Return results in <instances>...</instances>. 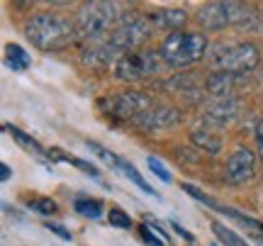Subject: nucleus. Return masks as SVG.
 Returning a JSON list of instances; mask_svg holds the SVG:
<instances>
[{
  "instance_id": "1",
  "label": "nucleus",
  "mask_w": 263,
  "mask_h": 246,
  "mask_svg": "<svg viewBox=\"0 0 263 246\" xmlns=\"http://www.w3.org/2000/svg\"><path fill=\"white\" fill-rule=\"evenodd\" d=\"M25 34L42 51H59V49H66L73 42L76 27L59 15L42 12V15H34L25 25Z\"/></svg>"
},
{
  "instance_id": "2",
  "label": "nucleus",
  "mask_w": 263,
  "mask_h": 246,
  "mask_svg": "<svg viewBox=\"0 0 263 246\" xmlns=\"http://www.w3.org/2000/svg\"><path fill=\"white\" fill-rule=\"evenodd\" d=\"M210 42L202 32H173L161 42L159 54L163 64L171 68H185L207 56Z\"/></svg>"
},
{
  "instance_id": "3",
  "label": "nucleus",
  "mask_w": 263,
  "mask_h": 246,
  "mask_svg": "<svg viewBox=\"0 0 263 246\" xmlns=\"http://www.w3.org/2000/svg\"><path fill=\"white\" fill-rule=\"evenodd\" d=\"M207 59L210 64L217 68V71H229V73H249L258 66V49L254 44H246V42H239V44H210L207 49Z\"/></svg>"
},
{
  "instance_id": "4",
  "label": "nucleus",
  "mask_w": 263,
  "mask_h": 246,
  "mask_svg": "<svg viewBox=\"0 0 263 246\" xmlns=\"http://www.w3.org/2000/svg\"><path fill=\"white\" fill-rule=\"evenodd\" d=\"M117 20H120V12H117L115 3H88L78 10L76 32H78V37L98 44L115 27Z\"/></svg>"
},
{
  "instance_id": "5",
  "label": "nucleus",
  "mask_w": 263,
  "mask_h": 246,
  "mask_svg": "<svg viewBox=\"0 0 263 246\" xmlns=\"http://www.w3.org/2000/svg\"><path fill=\"white\" fill-rule=\"evenodd\" d=\"M163 66V59L159 51H132L120 56L115 64V76L120 81H144V78L159 73Z\"/></svg>"
},
{
  "instance_id": "6",
  "label": "nucleus",
  "mask_w": 263,
  "mask_h": 246,
  "mask_svg": "<svg viewBox=\"0 0 263 246\" xmlns=\"http://www.w3.org/2000/svg\"><path fill=\"white\" fill-rule=\"evenodd\" d=\"M151 34V25L146 17H122V25L110 34V44H112L120 54H132L134 49H139Z\"/></svg>"
},
{
  "instance_id": "7",
  "label": "nucleus",
  "mask_w": 263,
  "mask_h": 246,
  "mask_svg": "<svg viewBox=\"0 0 263 246\" xmlns=\"http://www.w3.org/2000/svg\"><path fill=\"white\" fill-rule=\"evenodd\" d=\"M103 107H107V112L115 115L117 120H137L146 110H151V98L139 90H124V93L105 100Z\"/></svg>"
},
{
  "instance_id": "8",
  "label": "nucleus",
  "mask_w": 263,
  "mask_h": 246,
  "mask_svg": "<svg viewBox=\"0 0 263 246\" xmlns=\"http://www.w3.org/2000/svg\"><path fill=\"white\" fill-rule=\"evenodd\" d=\"M256 176V154L246 146H239L224 166V178L232 185H244Z\"/></svg>"
},
{
  "instance_id": "9",
  "label": "nucleus",
  "mask_w": 263,
  "mask_h": 246,
  "mask_svg": "<svg viewBox=\"0 0 263 246\" xmlns=\"http://www.w3.org/2000/svg\"><path fill=\"white\" fill-rule=\"evenodd\" d=\"M134 124L139 127L141 132H159V129H173L176 124H180V112L176 107H151L146 112L137 117Z\"/></svg>"
},
{
  "instance_id": "10",
  "label": "nucleus",
  "mask_w": 263,
  "mask_h": 246,
  "mask_svg": "<svg viewBox=\"0 0 263 246\" xmlns=\"http://www.w3.org/2000/svg\"><path fill=\"white\" fill-rule=\"evenodd\" d=\"M197 25L207 32H217L232 25V3H207L197 12Z\"/></svg>"
},
{
  "instance_id": "11",
  "label": "nucleus",
  "mask_w": 263,
  "mask_h": 246,
  "mask_svg": "<svg viewBox=\"0 0 263 246\" xmlns=\"http://www.w3.org/2000/svg\"><path fill=\"white\" fill-rule=\"evenodd\" d=\"M120 56H122V54H120L110 42H98V44H90V47L83 49L81 61L90 68H107L110 64H117Z\"/></svg>"
},
{
  "instance_id": "12",
  "label": "nucleus",
  "mask_w": 263,
  "mask_h": 246,
  "mask_svg": "<svg viewBox=\"0 0 263 246\" xmlns=\"http://www.w3.org/2000/svg\"><path fill=\"white\" fill-rule=\"evenodd\" d=\"M236 112H239V103H236L234 98H219V100H215L212 105H207L205 110V122H210L212 127H222V124L232 122L236 117Z\"/></svg>"
},
{
  "instance_id": "13",
  "label": "nucleus",
  "mask_w": 263,
  "mask_h": 246,
  "mask_svg": "<svg viewBox=\"0 0 263 246\" xmlns=\"http://www.w3.org/2000/svg\"><path fill=\"white\" fill-rule=\"evenodd\" d=\"M236 81H239V76L236 73H229V71H215L212 76L207 78V93H212L219 100V98H229L232 95V90H234Z\"/></svg>"
},
{
  "instance_id": "14",
  "label": "nucleus",
  "mask_w": 263,
  "mask_h": 246,
  "mask_svg": "<svg viewBox=\"0 0 263 246\" xmlns=\"http://www.w3.org/2000/svg\"><path fill=\"white\" fill-rule=\"evenodd\" d=\"M154 25L159 29H168L171 34L173 32H180V27L188 22V12H183V10H159V12H154Z\"/></svg>"
},
{
  "instance_id": "15",
  "label": "nucleus",
  "mask_w": 263,
  "mask_h": 246,
  "mask_svg": "<svg viewBox=\"0 0 263 246\" xmlns=\"http://www.w3.org/2000/svg\"><path fill=\"white\" fill-rule=\"evenodd\" d=\"M232 25L239 29H258V12L249 5L241 3H232Z\"/></svg>"
},
{
  "instance_id": "16",
  "label": "nucleus",
  "mask_w": 263,
  "mask_h": 246,
  "mask_svg": "<svg viewBox=\"0 0 263 246\" xmlns=\"http://www.w3.org/2000/svg\"><path fill=\"white\" fill-rule=\"evenodd\" d=\"M190 139H193L195 146H200L202 152L212 154V156H217L219 149H222V139H219L217 134H212V129H193Z\"/></svg>"
},
{
  "instance_id": "17",
  "label": "nucleus",
  "mask_w": 263,
  "mask_h": 246,
  "mask_svg": "<svg viewBox=\"0 0 263 246\" xmlns=\"http://www.w3.org/2000/svg\"><path fill=\"white\" fill-rule=\"evenodd\" d=\"M5 64H8L12 71H25V68L32 64V59H29V54L20 47V44H8V47H5Z\"/></svg>"
},
{
  "instance_id": "18",
  "label": "nucleus",
  "mask_w": 263,
  "mask_h": 246,
  "mask_svg": "<svg viewBox=\"0 0 263 246\" xmlns=\"http://www.w3.org/2000/svg\"><path fill=\"white\" fill-rule=\"evenodd\" d=\"M73 210L81 215V217L98 219L100 215H103V202H100L98 198H76Z\"/></svg>"
},
{
  "instance_id": "19",
  "label": "nucleus",
  "mask_w": 263,
  "mask_h": 246,
  "mask_svg": "<svg viewBox=\"0 0 263 246\" xmlns=\"http://www.w3.org/2000/svg\"><path fill=\"white\" fill-rule=\"evenodd\" d=\"M120 171H122L124 176H127V178L132 180V183H134V185H137V188L141 190V193H149V195H154V198H156V195H159V193H156V190L151 188L149 183H146V180L141 178V173L137 168H134V166H132V163H127V161H122V166H120Z\"/></svg>"
},
{
  "instance_id": "20",
  "label": "nucleus",
  "mask_w": 263,
  "mask_h": 246,
  "mask_svg": "<svg viewBox=\"0 0 263 246\" xmlns=\"http://www.w3.org/2000/svg\"><path fill=\"white\" fill-rule=\"evenodd\" d=\"M212 232H215V237L224 246H249L239 234H234L232 229H227L224 224H219V222H212Z\"/></svg>"
},
{
  "instance_id": "21",
  "label": "nucleus",
  "mask_w": 263,
  "mask_h": 246,
  "mask_svg": "<svg viewBox=\"0 0 263 246\" xmlns=\"http://www.w3.org/2000/svg\"><path fill=\"white\" fill-rule=\"evenodd\" d=\"M5 132H10L12 137H15V142L22 146V149H27V152H34V154H42L44 149L39 146V142L37 139H32L29 134H25V132H20L17 127H12V124H5Z\"/></svg>"
},
{
  "instance_id": "22",
  "label": "nucleus",
  "mask_w": 263,
  "mask_h": 246,
  "mask_svg": "<svg viewBox=\"0 0 263 246\" xmlns=\"http://www.w3.org/2000/svg\"><path fill=\"white\" fill-rule=\"evenodd\" d=\"M88 149H90L95 156H100V159H103L110 168H120V166H122V159H120V156H115L112 152H107V149H105V146H100L98 142H88Z\"/></svg>"
},
{
  "instance_id": "23",
  "label": "nucleus",
  "mask_w": 263,
  "mask_h": 246,
  "mask_svg": "<svg viewBox=\"0 0 263 246\" xmlns=\"http://www.w3.org/2000/svg\"><path fill=\"white\" fill-rule=\"evenodd\" d=\"M107 222H110V227H117V229H129L132 227L129 215L120 207H112L110 212H107Z\"/></svg>"
},
{
  "instance_id": "24",
  "label": "nucleus",
  "mask_w": 263,
  "mask_h": 246,
  "mask_svg": "<svg viewBox=\"0 0 263 246\" xmlns=\"http://www.w3.org/2000/svg\"><path fill=\"white\" fill-rule=\"evenodd\" d=\"M29 210H34V212H39V215H54L59 207L51 198H37V200L29 202Z\"/></svg>"
},
{
  "instance_id": "25",
  "label": "nucleus",
  "mask_w": 263,
  "mask_h": 246,
  "mask_svg": "<svg viewBox=\"0 0 263 246\" xmlns=\"http://www.w3.org/2000/svg\"><path fill=\"white\" fill-rule=\"evenodd\" d=\"M146 166H149L151 173H154V176H159L163 183H171V173L166 171V166H163L156 156H146Z\"/></svg>"
},
{
  "instance_id": "26",
  "label": "nucleus",
  "mask_w": 263,
  "mask_h": 246,
  "mask_svg": "<svg viewBox=\"0 0 263 246\" xmlns=\"http://www.w3.org/2000/svg\"><path fill=\"white\" fill-rule=\"evenodd\" d=\"M139 234H141V239H144V241H146L149 246H163V239L156 237V234H154V229H151L146 222H144V224L139 227Z\"/></svg>"
},
{
  "instance_id": "27",
  "label": "nucleus",
  "mask_w": 263,
  "mask_h": 246,
  "mask_svg": "<svg viewBox=\"0 0 263 246\" xmlns=\"http://www.w3.org/2000/svg\"><path fill=\"white\" fill-rule=\"evenodd\" d=\"M66 161H68V163H73V166H78V168L83 171V173H88V176H93V178H98V176H100V173H98V168H95L93 163L81 161V159H73V156H66Z\"/></svg>"
},
{
  "instance_id": "28",
  "label": "nucleus",
  "mask_w": 263,
  "mask_h": 246,
  "mask_svg": "<svg viewBox=\"0 0 263 246\" xmlns=\"http://www.w3.org/2000/svg\"><path fill=\"white\" fill-rule=\"evenodd\" d=\"M44 227H47L49 232H54V234H57V237L66 239V241H68V239H71V232H68V229H64V227H61V224H54V222H49V224H44Z\"/></svg>"
},
{
  "instance_id": "29",
  "label": "nucleus",
  "mask_w": 263,
  "mask_h": 246,
  "mask_svg": "<svg viewBox=\"0 0 263 246\" xmlns=\"http://www.w3.org/2000/svg\"><path fill=\"white\" fill-rule=\"evenodd\" d=\"M144 222H146V224H149V227L154 229L156 234H161V237H163V239H168V244H171V237H168V232H166V229L161 227V224H159V222H156V219H154V217H144Z\"/></svg>"
},
{
  "instance_id": "30",
  "label": "nucleus",
  "mask_w": 263,
  "mask_h": 246,
  "mask_svg": "<svg viewBox=\"0 0 263 246\" xmlns=\"http://www.w3.org/2000/svg\"><path fill=\"white\" fill-rule=\"evenodd\" d=\"M171 227L176 229V234H180V237L185 239V241H195V237H193V234H190L188 229H183V227H180L178 222H171Z\"/></svg>"
},
{
  "instance_id": "31",
  "label": "nucleus",
  "mask_w": 263,
  "mask_h": 246,
  "mask_svg": "<svg viewBox=\"0 0 263 246\" xmlns=\"http://www.w3.org/2000/svg\"><path fill=\"white\" fill-rule=\"evenodd\" d=\"M256 139H258V154H261V159H263V120L256 127Z\"/></svg>"
},
{
  "instance_id": "32",
  "label": "nucleus",
  "mask_w": 263,
  "mask_h": 246,
  "mask_svg": "<svg viewBox=\"0 0 263 246\" xmlns=\"http://www.w3.org/2000/svg\"><path fill=\"white\" fill-rule=\"evenodd\" d=\"M0 178H3V183L10 180V166L8 163H3V166H0Z\"/></svg>"
},
{
  "instance_id": "33",
  "label": "nucleus",
  "mask_w": 263,
  "mask_h": 246,
  "mask_svg": "<svg viewBox=\"0 0 263 246\" xmlns=\"http://www.w3.org/2000/svg\"><path fill=\"white\" fill-rule=\"evenodd\" d=\"M256 241H258V244H261V246H263V237H258V239H256Z\"/></svg>"
},
{
  "instance_id": "34",
  "label": "nucleus",
  "mask_w": 263,
  "mask_h": 246,
  "mask_svg": "<svg viewBox=\"0 0 263 246\" xmlns=\"http://www.w3.org/2000/svg\"><path fill=\"white\" fill-rule=\"evenodd\" d=\"M210 246H217V244H210Z\"/></svg>"
}]
</instances>
